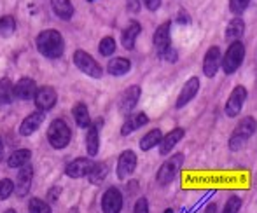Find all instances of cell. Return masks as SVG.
<instances>
[{
    "label": "cell",
    "instance_id": "obj_1",
    "mask_svg": "<svg viewBox=\"0 0 257 213\" xmlns=\"http://www.w3.org/2000/svg\"><path fill=\"white\" fill-rule=\"evenodd\" d=\"M37 49L42 56L46 58H60L63 54V49H65V42H63V37H61L60 32L56 30H44L37 35Z\"/></svg>",
    "mask_w": 257,
    "mask_h": 213
},
{
    "label": "cell",
    "instance_id": "obj_2",
    "mask_svg": "<svg viewBox=\"0 0 257 213\" xmlns=\"http://www.w3.org/2000/svg\"><path fill=\"white\" fill-rule=\"evenodd\" d=\"M255 129H257V121L252 117V115H247V117L241 119L229 136L227 147H229L231 152H238V150L243 149V147L247 145L248 140L254 136Z\"/></svg>",
    "mask_w": 257,
    "mask_h": 213
},
{
    "label": "cell",
    "instance_id": "obj_3",
    "mask_svg": "<svg viewBox=\"0 0 257 213\" xmlns=\"http://www.w3.org/2000/svg\"><path fill=\"white\" fill-rule=\"evenodd\" d=\"M245 60V46L241 41L231 42L227 51L222 54V67L220 70L224 72L226 75H233L238 72V68L241 67Z\"/></svg>",
    "mask_w": 257,
    "mask_h": 213
},
{
    "label": "cell",
    "instance_id": "obj_4",
    "mask_svg": "<svg viewBox=\"0 0 257 213\" xmlns=\"http://www.w3.org/2000/svg\"><path fill=\"white\" fill-rule=\"evenodd\" d=\"M184 161H186L184 154H173L170 159H166L163 162L161 168L158 169V175H156V180H158L159 185H168V183H172L173 178L177 176V173L182 168Z\"/></svg>",
    "mask_w": 257,
    "mask_h": 213
},
{
    "label": "cell",
    "instance_id": "obj_5",
    "mask_svg": "<svg viewBox=\"0 0 257 213\" xmlns=\"http://www.w3.org/2000/svg\"><path fill=\"white\" fill-rule=\"evenodd\" d=\"M70 128L67 126V122L61 121V119H54L48 129V138L49 143L54 147V149H63L70 143Z\"/></svg>",
    "mask_w": 257,
    "mask_h": 213
},
{
    "label": "cell",
    "instance_id": "obj_6",
    "mask_svg": "<svg viewBox=\"0 0 257 213\" xmlns=\"http://www.w3.org/2000/svg\"><path fill=\"white\" fill-rule=\"evenodd\" d=\"M248 91L245 86L238 84L233 88V91L229 93V98H227L226 105H224V114L227 117H238L241 114V108H243L245 102H247Z\"/></svg>",
    "mask_w": 257,
    "mask_h": 213
},
{
    "label": "cell",
    "instance_id": "obj_7",
    "mask_svg": "<svg viewBox=\"0 0 257 213\" xmlns=\"http://www.w3.org/2000/svg\"><path fill=\"white\" fill-rule=\"evenodd\" d=\"M74 63L79 70L84 72V74L89 75V77L98 79V77H102V74H103L98 61H96L93 56H89L86 51H81V49H77V51L74 53Z\"/></svg>",
    "mask_w": 257,
    "mask_h": 213
},
{
    "label": "cell",
    "instance_id": "obj_8",
    "mask_svg": "<svg viewBox=\"0 0 257 213\" xmlns=\"http://www.w3.org/2000/svg\"><path fill=\"white\" fill-rule=\"evenodd\" d=\"M222 67V51L219 46H210L203 56V75L208 79L215 77Z\"/></svg>",
    "mask_w": 257,
    "mask_h": 213
},
{
    "label": "cell",
    "instance_id": "obj_9",
    "mask_svg": "<svg viewBox=\"0 0 257 213\" xmlns=\"http://www.w3.org/2000/svg\"><path fill=\"white\" fill-rule=\"evenodd\" d=\"M200 88H201V82L198 77H189L186 81V84L182 86V89H180L179 96H177V103L175 107L177 108H184L187 105V103H191L194 100V96L200 93Z\"/></svg>",
    "mask_w": 257,
    "mask_h": 213
},
{
    "label": "cell",
    "instance_id": "obj_10",
    "mask_svg": "<svg viewBox=\"0 0 257 213\" xmlns=\"http://www.w3.org/2000/svg\"><path fill=\"white\" fill-rule=\"evenodd\" d=\"M102 210L103 213H119L122 210V194L119 189L110 187L105 190L102 197Z\"/></svg>",
    "mask_w": 257,
    "mask_h": 213
},
{
    "label": "cell",
    "instance_id": "obj_11",
    "mask_svg": "<svg viewBox=\"0 0 257 213\" xmlns=\"http://www.w3.org/2000/svg\"><path fill=\"white\" fill-rule=\"evenodd\" d=\"M184 136H186V129L184 128H173L172 131L166 133V135L163 136L161 143H159V154H161V156H168V154H172V150L175 149L180 142H182Z\"/></svg>",
    "mask_w": 257,
    "mask_h": 213
},
{
    "label": "cell",
    "instance_id": "obj_12",
    "mask_svg": "<svg viewBox=\"0 0 257 213\" xmlns=\"http://www.w3.org/2000/svg\"><path fill=\"white\" fill-rule=\"evenodd\" d=\"M95 168V162L88 157H79V159L72 161L70 164L65 168V173H67L70 178H81V176H86L93 171Z\"/></svg>",
    "mask_w": 257,
    "mask_h": 213
},
{
    "label": "cell",
    "instance_id": "obj_13",
    "mask_svg": "<svg viewBox=\"0 0 257 213\" xmlns=\"http://www.w3.org/2000/svg\"><path fill=\"white\" fill-rule=\"evenodd\" d=\"M137 169V156L133 150H124L117 159V176L121 180L128 178Z\"/></svg>",
    "mask_w": 257,
    "mask_h": 213
},
{
    "label": "cell",
    "instance_id": "obj_14",
    "mask_svg": "<svg viewBox=\"0 0 257 213\" xmlns=\"http://www.w3.org/2000/svg\"><path fill=\"white\" fill-rule=\"evenodd\" d=\"M140 96H142L140 86H130L128 89H124V93L121 95V100H119V108H121V112L130 114V112L137 107V103L140 102Z\"/></svg>",
    "mask_w": 257,
    "mask_h": 213
},
{
    "label": "cell",
    "instance_id": "obj_15",
    "mask_svg": "<svg viewBox=\"0 0 257 213\" xmlns=\"http://www.w3.org/2000/svg\"><path fill=\"white\" fill-rule=\"evenodd\" d=\"M37 91H39L37 84H35V81L30 77L20 79L18 84L14 86V96L20 100H35Z\"/></svg>",
    "mask_w": 257,
    "mask_h": 213
},
{
    "label": "cell",
    "instance_id": "obj_16",
    "mask_svg": "<svg viewBox=\"0 0 257 213\" xmlns=\"http://www.w3.org/2000/svg\"><path fill=\"white\" fill-rule=\"evenodd\" d=\"M170 28H172V23L166 21V23L159 25L154 32V37H153V42H154V48L158 49V54L161 56L166 49L170 48Z\"/></svg>",
    "mask_w": 257,
    "mask_h": 213
},
{
    "label": "cell",
    "instance_id": "obj_17",
    "mask_svg": "<svg viewBox=\"0 0 257 213\" xmlns=\"http://www.w3.org/2000/svg\"><path fill=\"white\" fill-rule=\"evenodd\" d=\"M44 119H46V112H42V110H37V112H34V114H30L23 122H21L20 135L30 136L32 133H35L39 128H41V124L44 122Z\"/></svg>",
    "mask_w": 257,
    "mask_h": 213
},
{
    "label": "cell",
    "instance_id": "obj_18",
    "mask_svg": "<svg viewBox=\"0 0 257 213\" xmlns=\"http://www.w3.org/2000/svg\"><path fill=\"white\" fill-rule=\"evenodd\" d=\"M56 91H54L53 88H49V86H44V88H41L37 91V96H35V105H37L39 110L46 112L49 110V108H53L56 105Z\"/></svg>",
    "mask_w": 257,
    "mask_h": 213
},
{
    "label": "cell",
    "instance_id": "obj_19",
    "mask_svg": "<svg viewBox=\"0 0 257 213\" xmlns=\"http://www.w3.org/2000/svg\"><path fill=\"white\" fill-rule=\"evenodd\" d=\"M147 122H149V115H147L146 112H137V114H132L124 121V124H122L121 135L122 136L132 135L133 131H137V129H140L142 126H146Z\"/></svg>",
    "mask_w": 257,
    "mask_h": 213
},
{
    "label": "cell",
    "instance_id": "obj_20",
    "mask_svg": "<svg viewBox=\"0 0 257 213\" xmlns=\"http://www.w3.org/2000/svg\"><path fill=\"white\" fill-rule=\"evenodd\" d=\"M140 32H142V27H140L139 21H132V23H130L128 27L122 30V34H121L122 48L128 49V51H132V49L135 48L137 37L140 35Z\"/></svg>",
    "mask_w": 257,
    "mask_h": 213
},
{
    "label": "cell",
    "instance_id": "obj_21",
    "mask_svg": "<svg viewBox=\"0 0 257 213\" xmlns=\"http://www.w3.org/2000/svg\"><path fill=\"white\" fill-rule=\"evenodd\" d=\"M243 34H245V21L240 16H234L226 27V34H224L226 35V41H229V44L231 42H236L243 37Z\"/></svg>",
    "mask_w": 257,
    "mask_h": 213
},
{
    "label": "cell",
    "instance_id": "obj_22",
    "mask_svg": "<svg viewBox=\"0 0 257 213\" xmlns=\"http://www.w3.org/2000/svg\"><path fill=\"white\" fill-rule=\"evenodd\" d=\"M32 176H34V168H32L30 164H25L23 168L20 169V173H18V194L20 196H25V194H28V190H30V183H32Z\"/></svg>",
    "mask_w": 257,
    "mask_h": 213
},
{
    "label": "cell",
    "instance_id": "obj_23",
    "mask_svg": "<svg viewBox=\"0 0 257 213\" xmlns=\"http://www.w3.org/2000/svg\"><path fill=\"white\" fill-rule=\"evenodd\" d=\"M107 70L110 75L121 77V75H126L132 70V61H130L128 58H112L107 65Z\"/></svg>",
    "mask_w": 257,
    "mask_h": 213
},
{
    "label": "cell",
    "instance_id": "obj_24",
    "mask_svg": "<svg viewBox=\"0 0 257 213\" xmlns=\"http://www.w3.org/2000/svg\"><path fill=\"white\" fill-rule=\"evenodd\" d=\"M100 124H91L88 128V135H86V149H88L89 156H96L100 149Z\"/></svg>",
    "mask_w": 257,
    "mask_h": 213
},
{
    "label": "cell",
    "instance_id": "obj_25",
    "mask_svg": "<svg viewBox=\"0 0 257 213\" xmlns=\"http://www.w3.org/2000/svg\"><path fill=\"white\" fill-rule=\"evenodd\" d=\"M163 136H165V135H163V131L159 128L151 129V131H147L146 135L142 136V140H140V149H142L144 152L154 149V147H158L159 143H161Z\"/></svg>",
    "mask_w": 257,
    "mask_h": 213
},
{
    "label": "cell",
    "instance_id": "obj_26",
    "mask_svg": "<svg viewBox=\"0 0 257 213\" xmlns=\"http://www.w3.org/2000/svg\"><path fill=\"white\" fill-rule=\"evenodd\" d=\"M51 7L58 18L70 20L74 16V4L70 0H51Z\"/></svg>",
    "mask_w": 257,
    "mask_h": 213
},
{
    "label": "cell",
    "instance_id": "obj_27",
    "mask_svg": "<svg viewBox=\"0 0 257 213\" xmlns=\"http://www.w3.org/2000/svg\"><path fill=\"white\" fill-rule=\"evenodd\" d=\"M74 114V119H75V124L79 128H89L91 126V117H89V112H88V107L84 103H77L72 110Z\"/></svg>",
    "mask_w": 257,
    "mask_h": 213
},
{
    "label": "cell",
    "instance_id": "obj_28",
    "mask_svg": "<svg viewBox=\"0 0 257 213\" xmlns=\"http://www.w3.org/2000/svg\"><path fill=\"white\" fill-rule=\"evenodd\" d=\"M30 156H32V154H30V150H28V149L14 150V152L9 156V159H7V164H9V168H23L25 164H28Z\"/></svg>",
    "mask_w": 257,
    "mask_h": 213
},
{
    "label": "cell",
    "instance_id": "obj_29",
    "mask_svg": "<svg viewBox=\"0 0 257 213\" xmlns=\"http://www.w3.org/2000/svg\"><path fill=\"white\" fill-rule=\"evenodd\" d=\"M14 96V86L11 84V81L7 77L0 79V105H7L13 102Z\"/></svg>",
    "mask_w": 257,
    "mask_h": 213
},
{
    "label": "cell",
    "instance_id": "obj_30",
    "mask_svg": "<svg viewBox=\"0 0 257 213\" xmlns=\"http://www.w3.org/2000/svg\"><path fill=\"white\" fill-rule=\"evenodd\" d=\"M16 30V20L13 16H2L0 18V37L7 39Z\"/></svg>",
    "mask_w": 257,
    "mask_h": 213
},
{
    "label": "cell",
    "instance_id": "obj_31",
    "mask_svg": "<svg viewBox=\"0 0 257 213\" xmlns=\"http://www.w3.org/2000/svg\"><path fill=\"white\" fill-rule=\"evenodd\" d=\"M107 173H108V168H107V164L105 162H96L95 164V168H93V171L89 173V182L91 183H102L103 180H105V176H107Z\"/></svg>",
    "mask_w": 257,
    "mask_h": 213
},
{
    "label": "cell",
    "instance_id": "obj_32",
    "mask_svg": "<svg viewBox=\"0 0 257 213\" xmlns=\"http://www.w3.org/2000/svg\"><path fill=\"white\" fill-rule=\"evenodd\" d=\"M115 41L112 37H103L102 41H100V46H98V51L102 56H112V54L115 53Z\"/></svg>",
    "mask_w": 257,
    "mask_h": 213
},
{
    "label": "cell",
    "instance_id": "obj_33",
    "mask_svg": "<svg viewBox=\"0 0 257 213\" xmlns=\"http://www.w3.org/2000/svg\"><path fill=\"white\" fill-rule=\"evenodd\" d=\"M252 0H229V11L234 16H241L248 9Z\"/></svg>",
    "mask_w": 257,
    "mask_h": 213
},
{
    "label": "cell",
    "instance_id": "obj_34",
    "mask_svg": "<svg viewBox=\"0 0 257 213\" xmlns=\"http://www.w3.org/2000/svg\"><path fill=\"white\" fill-rule=\"evenodd\" d=\"M28 208H30V213H51V208H49V204L44 203L42 199H39V197H34V199H30V203H28Z\"/></svg>",
    "mask_w": 257,
    "mask_h": 213
},
{
    "label": "cell",
    "instance_id": "obj_35",
    "mask_svg": "<svg viewBox=\"0 0 257 213\" xmlns=\"http://www.w3.org/2000/svg\"><path fill=\"white\" fill-rule=\"evenodd\" d=\"M13 190H14L13 180H9V178L0 180V199H7V197L13 194Z\"/></svg>",
    "mask_w": 257,
    "mask_h": 213
},
{
    "label": "cell",
    "instance_id": "obj_36",
    "mask_svg": "<svg viewBox=\"0 0 257 213\" xmlns=\"http://www.w3.org/2000/svg\"><path fill=\"white\" fill-rule=\"evenodd\" d=\"M133 213H149V201L146 197H140L133 206Z\"/></svg>",
    "mask_w": 257,
    "mask_h": 213
},
{
    "label": "cell",
    "instance_id": "obj_37",
    "mask_svg": "<svg viewBox=\"0 0 257 213\" xmlns=\"http://www.w3.org/2000/svg\"><path fill=\"white\" fill-rule=\"evenodd\" d=\"M161 58L168 61V63H175V61L179 60V53H177L175 48H172V46H170V48L161 54Z\"/></svg>",
    "mask_w": 257,
    "mask_h": 213
},
{
    "label": "cell",
    "instance_id": "obj_38",
    "mask_svg": "<svg viewBox=\"0 0 257 213\" xmlns=\"http://www.w3.org/2000/svg\"><path fill=\"white\" fill-rule=\"evenodd\" d=\"M142 4L151 11V13H156V11L161 7V0H142Z\"/></svg>",
    "mask_w": 257,
    "mask_h": 213
},
{
    "label": "cell",
    "instance_id": "obj_39",
    "mask_svg": "<svg viewBox=\"0 0 257 213\" xmlns=\"http://www.w3.org/2000/svg\"><path fill=\"white\" fill-rule=\"evenodd\" d=\"M140 4H142V0H126V7L133 14H137L140 11Z\"/></svg>",
    "mask_w": 257,
    "mask_h": 213
},
{
    "label": "cell",
    "instance_id": "obj_40",
    "mask_svg": "<svg viewBox=\"0 0 257 213\" xmlns=\"http://www.w3.org/2000/svg\"><path fill=\"white\" fill-rule=\"evenodd\" d=\"M177 23L182 25V27H186V25H189V23H191L189 14H187L186 11H179V16H177Z\"/></svg>",
    "mask_w": 257,
    "mask_h": 213
},
{
    "label": "cell",
    "instance_id": "obj_41",
    "mask_svg": "<svg viewBox=\"0 0 257 213\" xmlns=\"http://www.w3.org/2000/svg\"><path fill=\"white\" fill-rule=\"evenodd\" d=\"M60 187H53V189H49V199L56 201L58 199V194H60Z\"/></svg>",
    "mask_w": 257,
    "mask_h": 213
},
{
    "label": "cell",
    "instance_id": "obj_42",
    "mask_svg": "<svg viewBox=\"0 0 257 213\" xmlns=\"http://www.w3.org/2000/svg\"><path fill=\"white\" fill-rule=\"evenodd\" d=\"M205 213H217L215 203H213V204H208V206H206V210H205Z\"/></svg>",
    "mask_w": 257,
    "mask_h": 213
},
{
    "label": "cell",
    "instance_id": "obj_43",
    "mask_svg": "<svg viewBox=\"0 0 257 213\" xmlns=\"http://www.w3.org/2000/svg\"><path fill=\"white\" fill-rule=\"evenodd\" d=\"M2 152H4V142H2V138H0V157H2Z\"/></svg>",
    "mask_w": 257,
    "mask_h": 213
},
{
    "label": "cell",
    "instance_id": "obj_44",
    "mask_svg": "<svg viewBox=\"0 0 257 213\" xmlns=\"http://www.w3.org/2000/svg\"><path fill=\"white\" fill-rule=\"evenodd\" d=\"M165 213H175V211H173V210H172V208H168V210H166Z\"/></svg>",
    "mask_w": 257,
    "mask_h": 213
},
{
    "label": "cell",
    "instance_id": "obj_45",
    "mask_svg": "<svg viewBox=\"0 0 257 213\" xmlns=\"http://www.w3.org/2000/svg\"><path fill=\"white\" fill-rule=\"evenodd\" d=\"M6 213H16V211H14V210H7Z\"/></svg>",
    "mask_w": 257,
    "mask_h": 213
}]
</instances>
